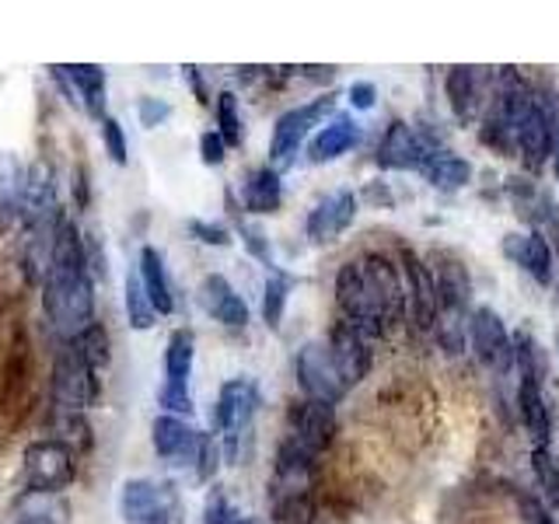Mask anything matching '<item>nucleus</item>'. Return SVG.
Here are the masks:
<instances>
[{
	"instance_id": "15",
	"label": "nucleus",
	"mask_w": 559,
	"mask_h": 524,
	"mask_svg": "<svg viewBox=\"0 0 559 524\" xmlns=\"http://www.w3.org/2000/svg\"><path fill=\"white\" fill-rule=\"evenodd\" d=\"M427 262L437 284V297H441V314H468L472 279H468V270L462 266V259L451 252H433Z\"/></svg>"
},
{
	"instance_id": "9",
	"label": "nucleus",
	"mask_w": 559,
	"mask_h": 524,
	"mask_svg": "<svg viewBox=\"0 0 559 524\" xmlns=\"http://www.w3.org/2000/svg\"><path fill=\"white\" fill-rule=\"evenodd\" d=\"M441 147H437V140L430 136H419L409 122H389V130L381 133L378 140V151H374V162L378 168L384 171H424L427 157L437 154Z\"/></svg>"
},
{
	"instance_id": "10",
	"label": "nucleus",
	"mask_w": 559,
	"mask_h": 524,
	"mask_svg": "<svg viewBox=\"0 0 559 524\" xmlns=\"http://www.w3.org/2000/svg\"><path fill=\"white\" fill-rule=\"evenodd\" d=\"M297 384H301L305 398H319V402H329V406H336V402L346 398V384L336 371V364L329 357V346L325 340L322 343H305L301 354H297Z\"/></svg>"
},
{
	"instance_id": "32",
	"label": "nucleus",
	"mask_w": 559,
	"mask_h": 524,
	"mask_svg": "<svg viewBox=\"0 0 559 524\" xmlns=\"http://www.w3.org/2000/svg\"><path fill=\"white\" fill-rule=\"evenodd\" d=\"M287 297H290V276L273 270L266 276V287H262V319H266L270 329L280 325V319H284V308H287Z\"/></svg>"
},
{
	"instance_id": "5",
	"label": "nucleus",
	"mask_w": 559,
	"mask_h": 524,
	"mask_svg": "<svg viewBox=\"0 0 559 524\" xmlns=\"http://www.w3.org/2000/svg\"><path fill=\"white\" fill-rule=\"evenodd\" d=\"M22 479L32 493H63L78 479L74 451L60 441H32L22 454Z\"/></svg>"
},
{
	"instance_id": "12",
	"label": "nucleus",
	"mask_w": 559,
	"mask_h": 524,
	"mask_svg": "<svg viewBox=\"0 0 559 524\" xmlns=\"http://www.w3.org/2000/svg\"><path fill=\"white\" fill-rule=\"evenodd\" d=\"M325 346H329V357H332V364H336V371H340L346 389H357V384L371 374V364H374L371 340H364L360 332L349 329L343 319L329 329Z\"/></svg>"
},
{
	"instance_id": "34",
	"label": "nucleus",
	"mask_w": 559,
	"mask_h": 524,
	"mask_svg": "<svg viewBox=\"0 0 559 524\" xmlns=\"http://www.w3.org/2000/svg\"><path fill=\"white\" fill-rule=\"evenodd\" d=\"M217 133L224 136V144L227 147H238L241 144V112H238V98L231 95V92H224L221 98H217Z\"/></svg>"
},
{
	"instance_id": "27",
	"label": "nucleus",
	"mask_w": 559,
	"mask_h": 524,
	"mask_svg": "<svg viewBox=\"0 0 559 524\" xmlns=\"http://www.w3.org/2000/svg\"><path fill=\"white\" fill-rule=\"evenodd\" d=\"M140 279H144V290L151 297V305L157 314H171L175 311V297H171V284H168V273H165V262L157 255V249L144 245L140 249Z\"/></svg>"
},
{
	"instance_id": "46",
	"label": "nucleus",
	"mask_w": 559,
	"mask_h": 524,
	"mask_svg": "<svg viewBox=\"0 0 559 524\" xmlns=\"http://www.w3.org/2000/svg\"><path fill=\"white\" fill-rule=\"evenodd\" d=\"M552 175H556V182H559V140H556V154H552Z\"/></svg>"
},
{
	"instance_id": "28",
	"label": "nucleus",
	"mask_w": 559,
	"mask_h": 524,
	"mask_svg": "<svg viewBox=\"0 0 559 524\" xmlns=\"http://www.w3.org/2000/svg\"><path fill=\"white\" fill-rule=\"evenodd\" d=\"M424 179L433 186V189H441V192H459L472 182V165L465 162V157L459 154H448V151H437L427 157V165H424Z\"/></svg>"
},
{
	"instance_id": "37",
	"label": "nucleus",
	"mask_w": 559,
	"mask_h": 524,
	"mask_svg": "<svg viewBox=\"0 0 559 524\" xmlns=\"http://www.w3.org/2000/svg\"><path fill=\"white\" fill-rule=\"evenodd\" d=\"M245 514L231 503V497L224 489H210L206 507H203V524H241Z\"/></svg>"
},
{
	"instance_id": "36",
	"label": "nucleus",
	"mask_w": 559,
	"mask_h": 524,
	"mask_svg": "<svg viewBox=\"0 0 559 524\" xmlns=\"http://www.w3.org/2000/svg\"><path fill=\"white\" fill-rule=\"evenodd\" d=\"M57 430H63L60 437H52V441L60 444H78V448H87L92 444V427H87L84 413H74V409H60V419H57Z\"/></svg>"
},
{
	"instance_id": "4",
	"label": "nucleus",
	"mask_w": 559,
	"mask_h": 524,
	"mask_svg": "<svg viewBox=\"0 0 559 524\" xmlns=\"http://www.w3.org/2000/svg\"><path fill=\"white\" fill-rule=\"evenodd\" d=\"M98 395H102L98 367L74 343H63L57 364H52V398H57V406L84 413L95 406Z\"/></svg>"
},
{
	"instance_id": "33",
	"label": "nucleus",
	"mask_w": 559,
	"mask_h": 524,
	"mask_svg": "<svg viewBox=\"0 0 559 524\" xmlns=\"http://www.w3.org/2000/svg\"><path fill=\"white\" fill-rule=\"evenodd\" d=\"M17 186H22V168L14 157H0V224L17 217Z\"/></svg>"
},
{
	"instance_id": "47",
	"label": "nucleus",
	"mask_w": 559,
	"mask_h": 524,
	"mask_svg": "<svg viewBox=\"0 0 559 524\" xmlns=\"http://www.w3.org/2000/svg\"><path fill=\"white\" fill-rule=\"evenodd\" d=\"M241 524H259V521H255V517H245Z\"/></svg>"
},
{
	"instance_id": "14",
	"label": "nucleus",
	"mask_w": 559,
	"mask_h": 524,
	"mask_svg": "<svg viewBox=\"0 0 559 524\" xmlns=\"http://www.w3.org/2000/svg\"><path fill=\"white\" fill-rule=\"evenodd\" d=\"M336 406L319 398H301L290 406V437L308 444L314 454H322L332 441H336Z\"/></svg>"
},
{
	"instance_id": "13",
	"label": "nucleus",
	"mask_w": 559,
	"mask_h": 524,
	"mask_svg": "<svg viewBox=\"0 0 559 524\" xmlns=\"http://www.w3.org/2000/svg\"><path fill=\"white\" fill-rule=\"evenodd\" d=\"M354 221H357V196L349 189H336V192H325V196L308 210L305 231L311 245H329Z\"/></svg>"
},
{
	"instance_id": "23",
	"label": "nucleus",
	"mask_w": 559,
	"mask_h": 524,
	"mask_svg": "<svg viewBox=\"0 0 559 524\" xmlns=\"http://www.w3.org/2000/svg\"><path fill=\"white\" fill-rule=\"evenodd\" d=\"M52 78H60L70 95H78L84 112L102 116L105 112V70L98 63H78V67H52Z\"/></svg>"
},
{
	"instance_id": "38",
	"label": "nucleus",
	"mask_w": 559,
	"mask_h": 524,
	"mask_svg": "<svg viewBox=\"0 0 559 524\" xmlns=\"http://www.w3.org/2000/svg\"><path fill=\"white\" fill-rule=\"evenodd\" d=\"M221 465V448L214 441V433H203L200 437V451H197V462H192V472H197L200 483H210L214 479V472Z\"/></svg>"
},
{
	"instance_id": "1",
	"label": "nucleus",
	"mask_w": 559,
	"mask_h": 524,
	"mask_svg": "<svg viewBox=\"0 0 559 524\" xmlns=\"http://www.w3.org/2000/svg\"><path fill=\"white\" fill-rule=\"evenodd\" d=\"M332 290H336L343 322L357 329L364 340L384 336L392 325L402 322V314H409L406 276L389 255L367 252L343 262Z\"/></svg>"
},
{
	"instance_id": "21",
	"label": "nucleus",
	"mask_w": 559,
	"mask_h": 524,
	"mask_svg": "<svg viewBox=\"0 0 559 524\" xmlns=\"http://www.w3.org/2000/svg\"><path fill=\"white\" fill-rule=\"evenodd\" d=\"M518 416L524 430L532 433L535 448H552V413H549V402L538 378L518 381Z\"/></svg>"
},
{
	"instance_id": "22",
	"label": "nucleus",
	"mask_w": 559,
	"mask_h": 524,
	"mask_svg": "<svg viewBox=\"0 0 559 524\" xmlns=\"http://www.w3.org/2000/svg\"><path fill=\"white\" fill-rule=\"evenodd\" d=\"M0 524H70V503L63 493H32V489H25L8 507Z\"/></svg>"
},
{
	"instance_id": "17",
	"label": "nucleus",
	"mask_w": 559,
	"mask_h": 524,
	"mask_svg": "<svg viewBox=\"0 0 559 524\" xmlns=\"http://www.w3.org/2000/svg\"><path fill=\"white\" fill-rule=\"evenodd\" d=\"M200 305L214 322L227 325V329H245L249 325V305L241 301V294L231 287V279L221 273L203 276L200 284Z\"/></svg>"
},
{
	"instance_id": "8",
	"label": "nucleus",
	"mask_w": 559,
	"mask_h": 524,
	"mask_svg": "<svg viewBox=\"0 0 559 524\" xmlns=\"http://www.w3.org/2000/svg\"><path fill=\"white\" fill-rule=\"evenodd\" d=\"M468 346L476 349V357L489 371L507 374L514 367V336L507 332L503 319L489 305L468 311Z\"/></svg>"
},
{
	"instance_id": "41",
	"label": "nucleus",
	"mask_w": 559,
	"mask_h": 524,
	"mask_svg": "<svg viewBox=\"0 0 559 524\" xmlns=\"http://www.w3.org/2000/svg\"><path fill=\"white\" fill-rule=\"evenodd\" d=\"M189 235L203 245H231V231L214 221H189Z\"/></svg>"
},
{
	"instance_id": "11",
	"label": "nucleus",
	"mask_w": 559,
	"mask_h": 524,
	"mask_svg": "<svg viewBox=\"0 0 559 524\" xmlns=\"http://www.w3.org/2000/svg\"><path fill=\"white\" fill-rule=\"evenodd\" d=\"M402 276H406V297H409V322L419 332H433L437 319H441V297H437V284L430 273V262L419 259L413 249H402Z\"/></svg>"
},
{
	"instance_id": "40",
	"label": "nucleus",
	"mask_w": 559,
	"mask_h": 524,
	"mask_svg": "<svg viewBox=\"0 0 559 524\" xmlns=\"http://www.w3.org/2000/svg\"><path fill=\"white\" fill-rule=\"evenodd\" d=\"M238 235L245 238V249H249V255L252 259H259L262 266H273V252H270V241H266V235L259 231V227H252V224H238Z\"/></svg>"
},
{
	"instance_id": "6",
	"label": "nucleus",
	"mask_w": 559,
	"mask_h": 524,
	"mask_svg": "<svg viewBox=\"0 0 559 524\" xmlns=\"http://www.w3.org/2000/svg\"><path fill=\"white\" fill-rule=\"evenodd\" d=\"M192 357H197V340L189 329H175L165 346V381L157 389V406L168 416H189L192 413V395H189V374H192Z\"/></svg>"
},
{
	"instance_id": "18",
	"label": "nucleus",
	"mask_w": 559,
	"mask_h": 524,
	"mask_svg": "<svg viewBox=\"0 0 559 524\" xmlns=\"http://www.w3.org/2000/svg\"><path fill=\"white\" fill-rule=\"evenodd\" d=\"M500 249H503L507 259L518 262V266L528 273L535 284H549V279H552V245L542 231H528V235L511 231V235H503Z\"/></svg>"
},
{
	"instance_id": "29",
	"label": "nucleus",
	"mask_w": 559,
	"mask_h": 524,
	"mask_svg": "<svg viewBox=\"0 0 559 524\" xmlns=\"http://www.w3.org/2000/svg\"><path fill=\"white\" fill-rule=\"evenodd\" d=\"M314 454L308 444H301L297 437H284L280 441V448H276V472H280V479H297V476H308V468L314 465Z\"/></svg>"
},
{
	"instance_id": "44",
	"label": "nucleus",
	"mask_w": 559,
	"mask_h": 524,
	"mask_svg": "<svg viewBox=\"0 0 559 524\" xmlns=\"http://www.w3.org/2000/svg\"><path fill=\"white\" fill-rule=\"evenodd\" d=\"M346 98H349V105H354V109L367 112V109H374V105H378V87L371 81H354V84H349Z\"/></svg>"
},
{
	"instance_id": "25",
	"label": "nucleus",
	"mask_w": 559,
	"mask_h": 524,
	"mask_svg": "<svg viewBox=\"0 0 559 524\" xmlns=\"http://www.w3.org/2000/svg\"><path fill=\"white\" fill-rule=\"evenodd\" d=\"M241 200L249 214H276L280 203H284V182H280V171L273 165L252 168L245 175L241 186Z\"/></svg>"
},
{
	"instance_id": "45",
	"label": "nucleus",
	"mask_w": 559,
	"mask_h": 524,
	"mask_svg": "<svg viewBox=\"0 0 559 524\" xmlns=\"http://www.w3.org/2000/svg\"><path fill=\"white\" fill-rule=\"evenodd\" d=\"M521 514L528 517V524H556V517L549 514V507L538 497H521Z\"/></svg>"
},
{
	"instance_id": "42",
	"label": "nucleus",
	"mask_w": 559,
	"mask_h": 524,
	"mask_svg": "<svg viewBox=\"0 0 559 524\" xmlns=\"http://www.w3.org/2000/svg\"><path fill=\"white\" fill-rule=\"evenodd\" d=\"M136 116H140V122H144L147 130H154V127H162V122L171 116V105L162 102V98H140L136 102Z\"/></svg>"
},
{
	"instance_id": "43",
	"label": "nucleus",
	"mask_w": 559,
	"mask_h": 524,
	"mask_svg": "<svg viewBox=\"0 0 559 524\" xmlns=\"http://www.w3.org/2000/svg\"><path fill=\"white\" fill-rule=\"evenodd\" d=\"M224 154H227V144H224V136L217 130H206L200 136V157H203V165H221L224 162Z\"/></svg>"
},
{
	"instance_id": "24",
	"label": "nucleus",
	"mask_w": 559,
	"mask_h": 524,
	"mask_svg": "<svg viewBox=\"0 0 559 524\" xmlns=\"http://www.w3.org/2000/svg\"><path fill=\"white\" fill-rule=\"evenodd\" d=\"M171 497V486H162L154 479H127L122 483L119 511L127 517V524H147Z\"/></svg>"
},
{
	"instance_id": "48",
	"label": "nucleus",
	"mask_w": 559,
	"mask_h": 524,
	"mask_svg": "<svg viewBox=\"0 0 559 524\" xmlns=\"http://www.w3.org/2000/svg\"><path fill=\"white\" fill-rule=\"evenodd\" d=\"M556 354H559V336H556Z\"/></svg>"
},
{
	"instance_id": "39",
	"label": "nucleus",
	"mask_w": 559,
	"mask_h": 524,
	"mask_svg": "<svg viewBox=\"0 0 559 524\" xmlns=\"http://www.w3.org/2000/svg\"><path fill=\"white\" fill-rule=\"evenodd\" d=\"M102 140H105V151H109V157L116 165H127L130 154H127V133H122L119 119H105L102 122Z\"/></svg>"
},
{
	"instance_id": "19",
	"label": "nucleus",
	"mask_w": 559,
	"mask_h": 524,
	"mask_svg": "<svg viewBox=\"0 0 559 524\" xmlns=\"http://www.w3.org/2000/svg\"><path fill=\"white\" fill-rule=\"evenodd\" d=\"M556 140L559 136L552 130V122L546 119V112H542V105L535 98L532 112L521 122V133H518V154H521L524 168H528L532 175H538L542 168H546L556 154Z\"/></svg>"
},
{
	"instance_id": "20",
	"label": "nucleus",
	"mask_w": 559,
	"mask_h": 524,
	"mask_svg": "<svg viewBox=\"0 0 559 524\" xmlns=\"http://www.w3.org/2000/svg\"><path fill=\"white\" fill-rule=\"evenodd\" d=\"M360 144V122L354 116L336 112L322 130H314V136L308 140V162L311 165H329L336 157L349 154Z\"/></svg>"
},
{
	"instance_id": "35",
	"label": "nucleus",
	"mask_w": 559,
	"mask_h": 524,
	"mask_svg": "<svg viewBox=\"0 0 559 524\" xmlns=\"http://www.w3.org/2000/svg\"><path fill=\"white\" fill-rule=\"evenodd\" d=\"M67 343H74V346L81 349V354L98 367V371H102L105 364H109V336H105V329H102L98 322H95L92 329H84L81 336L67 340Z\"/></svg>"
},
{
	"instance_id": "3",
	"label": "nucleus",
	"mask_w": 559,
	"mask_h": 524,
	"mask_svg": "<svg viewBox=\"0 0 559 524\" xmlns=\"http://www.w3.org/2000/svg\"><path fill=\"white\" fill-rule=\"evenodd\" d=\"M336 116V95H322L311 98L305 105H294L284 116L276 119L273 136H270V162L273 168H290L297 151L305 147V140L314 133V127H325V122Z\"/></svg>"
},
{
	"instance_id": "30",
	"label": "nucleus",
	"mask_w": 559,
	"mask_h": 524,
	"mask_svg": "<svg viewBox=\"0 0 559 524\" xmlns=\"http://www.w3.org/2000/svg\"><path fill=\"white\" fill-rule=\"evenodd\" d=\"M127 319H130V329H136V332H147V329H154V322H157V311H154L151 297H147V290H144V279H140V270H133V273L127 276Z\"/></svg>"
},
{
	"instance_id": "26",
	"label": "nucleus",
	"mask_w": 559,
	"mask_h": 524,
	"mask_svg": "<svg viewBox=\"0 0 559 524\" xmlns=\"http://www.w3.org/2000/svg\"><path fill=\"white\" fill-rule=\"evenodd\" d=\"M448 102L454 116H459L465 127L476 122L483 109V81H479V67H454L448 74Z\"/></svg>"
},
{
	"instance_id": "16",
	"label": "nucleus",
	"mask_w": 559,
	"mask_h": 524,
	"mask_svg": "<svg viewBox=\"0 0 559 524\" xmlns=\"http://www.w3.org/2000/svg\"><path fill=\"white\" fill-rule=\"evenodd\" d=\"M200 430H192L182 416H168L162 413L154 419L151 427V441H154V451L162 454L165 462L171 465H192L197 462V451H200Z\"/></svg>"
},
{
	"instance_id": "31",
	"label": "nucleus",
	"mask_w": 559,
	"mask_h": 524,
	"mask_svg": "<svg viewBox=\"0 0 559 524\" xmlns=\"http://www.w3.org/2000/svg\"><path fill=\"white\" fill-rule=\"evenodd\" d=\"M532 472H535L542 500L559 507V462L552 448H532Z\"/></svg>"
},
{
	"instance_id": "2",
	"label": "nucleus",
	"mask_w": 559,
	"mask_h": 524,
	"mask_svg": "<svg viewBox=\"0 0 559 524\" xmlns=\"http://www.w3.org/2000/svg\"><path fill=\"white\" fill-rule=\"evenodd\" d=\"M43 311L63 343L95 325V284L87 273L84 241L78 227L67 221L57 235V249H52V262L43 279Z\"/></svg>"
},
{
	"instance_id": "7",
	"label": "nucleus",
	"mask_w": 559,
	"mask_h": 524,
	"mask_svg": "<svg viewBox=\"0 0 559 524\" xmlns=\"http://www.w3.org/2000/svg\"><path fill=\"white\" fill-rule=\"evenodd\" d=\"M259 384L252 378H231L221 384L217 392V406H214V427L221 430L224 444H227V458H238V437L241 430L252 424V416L259 409Z\"/></svg>"
}]
</instances>
